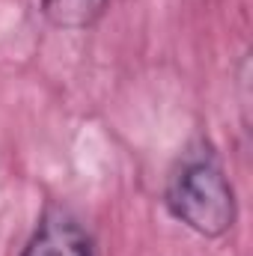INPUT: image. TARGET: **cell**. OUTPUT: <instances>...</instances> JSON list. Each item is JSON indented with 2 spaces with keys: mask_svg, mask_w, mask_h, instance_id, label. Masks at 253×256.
<instances>
[{
  "mask_svg": "<svg viewBox=\"0 0 253 256\" xmlns=\"http://www.w3.org/2000/svg\"><path fill=\"white\" fill-rule=\"evenodd\" d=\"M167 208L202 238H224L236 226V191L214 155H190L167 185Z\"/></svg>",
  "mask_w": 253,
  "mask_h": 256,
  "instance_id": "cell-1",
  "label": "cell"
},
{
  "mask_svg": "<svg viewBox=\"0 0 253 256\" xmlns=\"http://www.w3.org/2000/svg\"><path fill=\"white\" fill-rule=\"evenodd\" d=\"M21 256H92V242L66 208L48 206Z\"/></svg>",
  "mask_w": 253,
  "mask_h": 256,
  "instance_id": "cell-2",
  "label": "cell"
},
{
  "mask_svg": "<svg viewBox=\"0 0 253 256\" xmlns=\"http://www.w3.org/2000/svg\"><path fill=\"white\" fill-rule=\"evenodd\" d=\"M108 9V0H42L45 18L60 30H86Z\"/></svg>",
  "mask_w": 253,
  "mask_h": 256,
  "instance_id": "cell-3",
  "label": "cell"
}]
</instances>
